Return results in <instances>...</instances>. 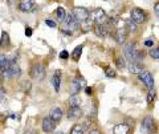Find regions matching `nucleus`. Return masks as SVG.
<instances>
[{"instance_id": "obj_31", "label": "nucleus", "mask_w": 159, "mask_h": 134, "mask_svg": "<svg viewBox=\"0 0 159 134\" xmlns=\"http://www.w3.org/2000/svg\"><path fill=\"white\" fill-rule=\"evenodd\" d=\"M68 57H69V53H68V51H62L61 53H60V58H62V60H66Z\"/></svg>"}, {"instance_id": "obj_10", "label": "nucleus", "mask_w": 159, "mask_h": 134, "mask_svg": "<svg viewBox=\"0 0 159 134\" xmlns=\"http://www.w3.org/2000/svg\"><path fill=\"white\" fill-rule=\"evenodd\" d=\"M41 126H43V130L45 132V133H52L54 129H56V121L52 120L51 116H49V117H45V118H43Z\"/></svg>"}, {"instance_id": "obj_20", "label": "nucleus", "mask_w": 159, "mask_h": 134, "mask_svg": "<svg viewBox=\"0 0 159 134\" xmlns=\"http://www.w3.org/2000/svg\"><path fill=\"white\" fill-rule=\"evenodd\" d=\"M82 49H84L82 45H78V47L74 48V51L72 53V58H73L74 61H78L80 60V57H81V53H82Z\"/></svg>"}, {"instance_id": "obj_16", "label": "nucleus", "mask_w": 159, "mask_h": 134, "mask_svg": "<svg viewBox=\"0 0 159 134\" xmlns=\"http://www.w3.org/2000/svg\"><path fill=\"white\" fill-rule=\"evenodd\" d=\"M94 33H96L98 37H106L109 33V29L103 25V24H98V25H96V28H94Z\"/></svg>"}, {"instance_id": "obj_19", "label": "nucleus", "mask_w": 159, "mask_h": 134, "mask_svg": "<svg viewBox=\"0 0 159 134\" xmlns=\"http://www.w3.org/2000/svg\"><path fill=\"white\" fill-rule=\"evenodd\" d=\"M126 29H129L130 32H135L138 29V23H135L133 19H127L126 20Z\"/></svg>"}, {"instance_id": "obj_24", "label": "nucleus", "mask_w": 159, "mask_h": 134, "mask_svg": "<svg viewBox=\"0 0 159 134\" xmlns=\"http://www.w3.org/2000/svg\"><path fill=\"white\" fill-rule=\"evenodd\" d=\"M56 16L60 21H64L65 20V17H66V12H65V9H64L62 7H58L56 9Z\"/></svg>"}, {"instance_id": "obj_27", "label": "nucleus", "mask_w": 159, "mask_h": 134, "mask_svg": "<svg viewBox=\"0 0 159 134\" xmlns=\"http://www.w3.org/2000/svg\"><path fill=\"white\" fill-rule=\"evenodd\" d=\"M148 53H150V57L155 58V60H159V48H152Z\"/></svg>"}, {"instance_id": "obj_29", "label": "nucleus", "mask_w": 159, "mask_h": 134, "mask_svg": "<svg viewBox=\"0 0 159 134\" xmlns=\"http://www.w3.org/2000/svg\"><path fill=\"white\" fill-rule=\"evenodd\" d=\"M105 74H106V77H113V78H114V77L117 76V72L114 71V69H107Z\"/></svg>"}, {"instance_id": "obj_14", "label": "nucleus", "mask_w": 159, "mask_h": 134, "mask_svg": "<svg viewBox=\"0 0 159 134\" xmlns=\"http://www.w3.org/2000/svg\"><path fill=\"white\" fill-rule=\"evenodd\" d=\"M126 37H127V31H126V28H118L117 32H116L117 43H118V44H123V43L126 41Z\"/></svg>"}, {"instance_id": "obj_5", "label": "nucleus", "mask_w": 159, "mask_h": 134, "mask_svg": "<svg viewBox=\"0 0 159 134\" xmlns=\"http://www.w3.org/2000/svg\"><path fill=\"white\" fill-rule=\"evenodd\" d=\"M154 130H155V121L151 117H146L141 125L142 134H154Z\"/></svg>"}, {"instance_id": "obj_30", "label": "nucleus", "mask_w": 159, "mask_h": 134, "mask_svg": "<svg viewBox=\"0 0 159 134\" xmlns=\"http://www.w3.org/2000/svg\"><path fill=\"white\" fill-rule=\"evenodd\" d=\"M45 24H47L48 27H51V28H56L57 27V24L54 23L53 20H49V19H47V20H45Z\"/></svg>"}, {"instance_id": "obj_3", "label": "nucleus", "mask_w": 159, "mask_h": 134, "mask_svg": "<svg viewBox=\"0 0 159 134\" xmlns=\"http://www.w3.org/2000/svg\"><path fill=\"white\" fill-rule=\"evenodd\" d=\"M31 77L37 81H41L45 77V68L41 64H33L31 68Z\"/></svg>"}, {"instance_id": "obj_26", "label": "nucleus", "mask_w": 159, "mask_h": 134, "mask_svg": "<svg viewBox=\"0 0 159 134\" xmlns=\"http://www.w3.org/2000/svg\"><path fill=\"white\" fill-rule=\"evenodd\" d=\"M69 134H84V127L82 125H80V123H77V125H74L72 127V130Z\"/></svg>"}, {"instance_id": "obj_9", "label": "nucleus", "mask_w": 159, "mask_h": 134, "mask_svg": "<svg viewBox=\"0 0 159 134\" xmlns=\"http://www.w3.org/2000/svg\"><path fill=\"white\" fill-rule=\"evenodd\" d=\"M19 9L21 12H32L36 9V2L34 0H21L19 3Z\"/></svg>"}, {"instance_id": "obj_21", "label": "nucleus", "mask_w": 159, "mask_h": 134, "mask_svg": "<svg viewBox=\"0 0 159 134\" xmlns=\"http://www.w3.org/2000/svg\"><path fill=\"white\" fill-rule=\"evenodd\" d=\"M69 104H70V106H80L81 98H80L78 94H72V96L69 97Z\"/></svg>"}, {"instance_id": "obj_12", "label": "nucleus", "mask_w": 159, "mask_h": 134, "mask_svg": "<svg viewBox=\"0 0 159 134\" xmlns=\"http://www.w3.org/2000/svg\"><path fill=\"white\" fill-rule=\"evenodd\" d=\"M130 130L131 127L127 123H118V125L114 126V134H129Z\"/></svg>"}, {"instance_id": "obj_4", "label": "nucleus", "mask_w": 159, "mask_h": 134, "mask_svg": "<svg viewBox=\"0 0 159 134\" xmlns=\"http://www.w3.org/2000/svg\"><path fill=\"white\" fill-rule=\"evenodd\" d=\"M138 78H139V81H142L143 82V85H145L148 90L150 89H154V77L151 76V73L150 72H147V71H143L138 74Z\"/></svg>"}, {"instance_id": "obj_36", "label": "nucleus", "mask_w": 159, "mask_h": 134, "mask_svg": "<svg viewBox=\"0 0 159 134\" xmlns=\"http://www.w3.org/2000/svg\"><path fill=\"white\" fill-rule=\"evenodd\" d=\"M89 134H101V133H99L98 130H92V132L89 133Z\"/></svg>"}, {"instance_id": "obj_32", "label": "nucleus", "mask_w": 159, "mask_h": 134, "mask_svg": "<svg viewBox=\"0 0 159 134\" xmlns=\"http://www.w3.org/2000/svg\"><path fill=\"white\" fill-rule=\"evenodd\" d=\"M25 35H27L28 37H31V36H32V28L27 27V28H25Z\"/></svg>"}, {"instance_id": "obj_25", "label": "nucleus", "mask_w": 159, "mask_h": 134, "mask_svg": "<svg viewBox=\"0 0 159 134\" xmlns=\"http://www.w3.org/2000/svg\"><path fill=\"white\" fill-rule=\"evenodd\" d=\"M155 97H157V92H155V89H150L147 93V104H151L154 102V100H155Z\"/></svg>"}, {"instance_id": "obj_33", "label": "nucleus", "mask_w": 159, "mask_h": 134, "mask_svg": "<svg viewBox=\"0 0 159 134\" xmlns=\"http://www.w3.org/2000/svg\"><path fill=\"white\" fill-rule=\"evenodd\" d=\"M85 93L88 94V96H90V94L93 93V89H92V88H89V86H86V88H85Z\"/></svg>"}, {"instance_id": "obj_6", "label": "nucleus", "mask_w": 159, "mask_h": 134, "mask_svg": "<svg viewBox=\"0 0 159 134\" xmlns=\"http://www.w3.org/2000/svg\"><path fill=\"white\" fill-rule=\"evenodd\" d=\"M62 23H64V27H65V28H69V31H70V32L77 31L78 27H80V23L77 21V19L74 17L73 12H72V13H69L68 16L65 17V20H64Z\"/></svg>"}, {"instance_id": "obj_28", "label": "nucleus", "mask_w": 159, "mask_h": 134, "mask_svg": "<svg viewBox=\"0 0 159 134\" xmlns=\"http://www.w3.org/2000/svg\"><path fill=\"white\" fill-rule=\"evenodd\" d=\"M116 64H117V67L119 69H122V68H125L126 67V64H125V60H123L122 57H118L117 60H116Z\"/></svg>"}, {"instance_id": "obj_2", "label": "nucleus", "mask_w": 159, "mask_h": 134, "mask_svg": "<svg viewBox=\"0 0 159 134\" xmlns=\"http://www.w3.org/2000/svg\"><path fill=\"white\" fill-rule=\"evenodd\" d=\"M73 15H74V17L77 19V21L81 24V23H85V21L89 20L90 12H89L86 8H84V7H77V8L73 9Z\"/></svg>"}, {"instance_id": "obj_22", "label": "nucleus", "mask_w": 159, "mask_h": 134, "mask_svg": "<svg viewBox=\"0 0 159 134\" xmlns=\"http://www.w3.org/2000/svg\"><path fill=\"white\" fill-rule=\"evenodd\" d=\"M8 67H9V58L4 56V54H0V71H4Z\"/></svg>"}, {"instance_id": "obj_7", "label": "nucleus", "mask_w": 159, "mask_h": 134, "mask_svg": "<svg viewBox=\"0 0 159 134\" xmlns=\"http://www.w3.org/2000/svg\"><path fill=\"white\" fill-rule=\"evenodd\" d=\"M138 51H139V49L137 48L135 44H127V45L125 47V49H123V52H125V57H126L130 62H134Z\"/></svg>"}, {"instance_id": "obj_11", "label": "nucleus", "mask_w": 159, "mask_h": 134, "mask_svg": "<svg viewBox=\"0 0 159 134\" xmlns=\"http://www.w3.org/2000/svg\"><path fill=\"white\" fill-rule=\"evenodd\" d=\"M82 114V110L80 109V106H70L68 109V118L69 120H76V118H78Z\"/></svg>"}, {"instance_id": "obj_15", "label": "nucleus", "mask_w": 159, "mask_h": 134, "mask_svg": "<svg viewBox=\"0 0 159 134\" xmlns=\"http://www.w3.org/2000/svg\"><path fill=\"white\" fill-rule=\"evenodd\" d=\"M52 85L54 88V92L58 93L60 92V86H61V73L56 72L54 76L52 77Z\"/></svg>"}, {"instance_id": "obj_17", "label": "nucleus", "mask_w": 159, "mask_h": 134, "mask_svg": "<svg viewBox=\"0 0 159 134\" xmlns=\"http://www.w3.org/2000/svg\"><path fill=\"white\" fill-rule=\"evenodd\" d=\"M84 85V81L80 80V78H74V80L72 81V94H78L80 90H81V88Z\"/></svg>"}, {"instance_id": "obj_13", "label": "nucleus", "mask_w": 159, "mask_h": 134, "mask_svg": "<svg viewBox=\"0 0 159 134\" xmlns=\"http://www.w3.org/2000/svg\"><path fill=\"white\" fill-rule=\"evenodd\" d=\"M127 69L131 74H139L141 72H143V65L141 62H129Z\"/></svg>"}, {"instance_id": "obj_1", "label": "nucleus", "mask_w": 159, "mask_h": 134, "mask_svg": "<svg viewBox=\"0 0 159 134\" xmlns=\"http://www.w3.org/2000/svg\"><path fill=\"white\" fill-rule=\"evenodd\" d=\"M90 20L93 23H96V25H98V24H105V21L107 20V16H106V12L103 11V9L101 8H96L93 9V11L90 12Z\"/></svg>"}, {"instance_id": "obj_8", "label": "nucleus", "mask_w": 159, "mask_h": 134, "mask_svg": "<svg viewBox=\"0 0 159 134\" xmlns=\"http://www.w3.org/2000/svg\"><path fill=\"white\" fill-rule=\"evenodd\" d=\"M131 19L135 23H145L147 20V15L145 11H142L141 8H133L131 9Z\"/></svg>"}, {"instance_id": "obj_35", "label": "nucleus", "mask_w": 159, "mask_h": 134, "mask_svg": "<svg viewBox=\"0 0 159 134\" xmlns=\"http://www.w3.org/2000/svg\"><path fill=\"white\" fill-rule=\"evenodd\" d=\"M154 9H155V12L159 15V2H158V3H155V6H154Z\"/></svg>"}, {"instance_id": "obj_23", "label": "nucleus", "mask_w": 159, "mask_h": 134, "mask_svg": "<svg viewBox=\"0 0 159 134\" xmlns=\"http://www.w3.org/2000/svg\"><path fill=\"white\" fill-rule=\"evenodd\" d=\"M9 45V36L7 32H2V39H0V47L6 48Z\"/></svg>"}, {"instance_id": "obj_18", "label": "nucleus", "mask_w": 159, "mask_h": 134, "mask_svg": "<svg viewBox=\"0 0 159 134\" xmlns=\"http://www.w3.org/2000/svg\"><path fill=\"white\" fill-rule=\"evenodd\" d=\"M51 118H52V120H54L56 122H58V121L62 118V110H61L60 108L52 109V112H51Z\"/></svg>"}, {"instance_id": "obj_34", "label": "nucleus", "mask_w": 159, "mask_h": 134, "mask_svg": "<svg viewBox=\"0 0 159 134\" xmlns=\"http://www.w3.org/2000/svg\"><path fill=\"white\" fill-rule=\"evenodd\" d=\"M145 45H146V47H152V45H154V41H152V40H146V41H145Z\"/></svg>"}]
</instances>
